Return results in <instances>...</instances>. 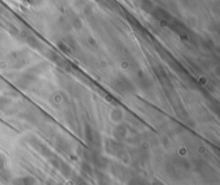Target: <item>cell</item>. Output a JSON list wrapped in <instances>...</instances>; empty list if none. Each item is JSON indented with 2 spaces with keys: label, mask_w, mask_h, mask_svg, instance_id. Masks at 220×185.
Instances as JSON below:
<instances>
[{
  "label": "cell",
  "mask_w": 220,
  "mask_h": 185,
  "mask_svg": "<svg viewBox=\"0 0 220 185\" xmlns=\"http://www.w3.org/2000/svg\"><path fill=\"white\" fill-rule=\"evenodd\" d=\"M23 1H25V2H27V3H34V2H37V1H39V0H23Z\"/></svg>",
  "instance_id": "6da1fadb"
}]
</instances>
